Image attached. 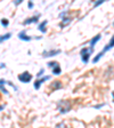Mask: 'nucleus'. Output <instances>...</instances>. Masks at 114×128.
<instances>
[{
	"label": "nucleus",
	"instance_id": "ddd939ff",
	"mask_svg": "<svg viewBox=\"0 0 114 128\" xmlns=\"http://www.w3.org/2000/svg\"><path fill=\"white\" fill-rule=\"evenodd\" d=\"M46 24H47V21H43L41 24H39V30L41 32H46Z\"/></svg>",
	"mask_w": 114,
	"mask_h": 128
},
{
	"label": "nucleus",
	"instance_id": "f257e3e1",
	"mask_svg": "<svg viewBox=\"0 0 114 128\" xmlns=\"http://www.w3.org/2000/svg\"><path fill=\"white\" fill-rule=\"evenodd\" d=\"M112 47H114V36H113V37H112V39H111V41H110V42H109V45H107L106 47L104 48L103 50H102L101 53H99L98 55H97V56H96V57H95V58L93 60V63H97V62L99 61V58H101L102 56H103V54H105L107 50H110V49H111Z\"/></svg>",
	"mask_w": 114,
	"mask_h": 128
},
{
	"label": "nucleus",
	"instance_id": "39448f33",
	"mask_svg": "<svg viewBox=\"0 0 114 128\" xmlns=\"http://www.w3.org/2000/svg\"><path fill=\"white\" fill-rule=\"evenodd\" d=\"M18 38L21 40H25V41H31L32 38L31 37H27L26 36V30H23V31H21L18 33Z\"/></svg>",
	"mask_w": 114,
	"mask_h": 128
},
{
	"label": "nucleus",
	"instance_id": "2eb2a0df",
	"mask_svg": "<svg viewBox=\"0 0 114 128\" xmlns=\"http://www.w3.org/2000/svg\"><path fill=\"white\" fill-rule=\"evenodd\" d=\"M61 72H62V70H61V68L59 66H56V68H54L53 69V74H55V76L61 74Z\"/></svg>",
	"mask_w": 114,
	"mask_h": 128
},
{
	"label": "nucleus",
	"instance_id": "20e7f679",
	"mask_svg": "<svg viewBox=\"0 0 114 128\" xmlns=\"http://www.w3.org/2000/svg\"><path fill=\"white\" fill-rule=\"evenodd\" d=\"M59 53H61V50H59V49H56V50H49V52L45 50L42 53V56H43V57H50V56L57 55V54H59Z\"/></svg>",
	"mask_w": 114,
	"mask_h": 128
},
{
	"label": "nucleus",
	"instance_id": "9b49d317",
	"mask_svg": "<svg viewBox=\"0 0 114 128\" xmlns=\"http://www.w3.org/2000/svg\"><path fill=\"white\" fill-rule=\"evenodd\" d=\"M47 65H48V68H50L51 70H53L54 68H56V66H59V64L57 63V62H55V61H53V62H49V63H48Z\"/></svg>",
	"mask_w": 114,
	"mask_h": 128
},
{
	"label": "nucleus",
	"instance_id": "412c9836",
	"mask_svg": "<svg viewBox=\"0 0 114 128\" xmlns=\"http://www.w3.org/2000/svg\"><path fill=\"white\" fill-rule=\"evenodd\" d=\"M22 2V0H16V1H15V4H16V5H19V4H21Z\"/></svg>",
	"mask_w": 114,
	"mask_h": 128
},
{
	"label": "nucleus",
	"instance_id": "6ab92c4d",
	"mask_svg": "<svg viewBox=\"0 0 114 128\" xmlns=\"http://www.w3.org/2000/svg\"><path fill=\"white\" fill-rule=\"evenodd\" d=\"M43 72H45V70H43V69H41V70H40V71H39V73H38V77H41V76H42L43 74Z\"/></svg>",
	"mask_w": 114,
	"mask_h": 128
},
{
	"label": "nucleus",
	"instance_id": "423d86ee",
	"mask_svg": "<svg viewBox=\"0 0 114 128\" xmlns=\"http://www.w3.org/2000/svg\"><path fill=\"white\" fill-rule=\"evenodd\" d=\"M49 78H50V77H43L42 79L37 80V81H35V84H34V88H35V89H39L40 86H41V84H43V82L46 81V80H48Z\"/></svg>",
	"mask_w": 114,
	"mask_h": 128
},
{
	"label": "nucleus",
	"instance_id": "a211bd4d",
	"mask_svg": "<svg viewBox=\"0 0 114 128\" xmlns=\"http://www.w3.org/2000/svg\"><path fill=\"white\" fill-rule=\"evenodd\" d=\"M56 128H67V127L65 126V124H64V122H61L59 125L56 126Z\"/></svg>",
	"mask_w": 114,
	"mask_h": 128
},
{
	"label": "nucleus",
	"instance_id": "f03ea898",
	"mask_svg": "<svg viewBox=\"0 0 114 128\" xmlns=\"http://www.w3.org/2000/svg\"><path fill=\"white\" fill-rule=\"evenodd\" d=\"M57 106H58V110L61 113H66L71 110V104H70L69 101H59Z\"/></svg>",
	"mask_w": 114,
	"mask_h": 128
},
{
	"label": "nucleus",
	"instance_id": "aec40b11",
	"mask_svg": "<svg viewBox=\"0 0 114 128\" xmlns=\"http://www.w3.org/2000/svg\"><path fill=\"white\" fill-rule=\"evenodd\" d=\"M104 2V0H99L98 2H95V7H97V6H99V5H102V4Z\"/></svg>",
	"mask_w": 114,
	"mask_h": 128
},
{
	"label": "nucleus",
	"instance_id": "4be33fe9",
	"mask_svg": "<svg viewBox=\"0 0 114 128\" xmlns=\"http://www.w3.org/2000/svg\"><path fill=\"white\" fill-rule=\"evenodd\" d=\"M32 7H33V4L31 1H29V8H32Z\"/></svg>",
	"mask_w": 114,
	"mask_h": 128
},
{
	"label": "nucleus",
	"instance_id": "1a4fd4ad",
	"mask_svg": "<svg viewBox=\"0 0 114 128\" xmlns=\"http://www.w3.org/2000/svg\"><path fill=\"white\" fill-rule=\"evenodd\" d=\"M59 88H62V84L59 82V81H54V82L51 84V89H53V90L59 89Z\"/></svg>",
	"mask_w": 114,
	"mask_h": 128
},
{
	"label": "nucleus",
	"instance_id": "f8f14e48",
	"mask_svg": "<svg viewBox=\"0 0 114 128\" xmlns=\"http://www.w3.org/2000/svg\"><path fill=\"white\" fill-rule=\"evenodd\" d=\"M71 22V18H69V17H65V18H63V21H62V23H61V26L62 28H64L65 25H67V24Z\"/></svg>",
	"mask_w": 114,
	"mask_h": 128
},
{
	"label": "nucleus",
	"instance_id": "4468645a",
	"mask_svg": "<svg viewBox=\"0 0 114 128\" xmlns=\"http://www.w3.org/2000/svg\"><path fill=\"white\" fill-rule=\"evenodd\" d=\"M89 56H90V54H85V55H81V58H82L83 63H88V62H89Z\"/></svg>",
	"mask_w": 114,
	"mask_h": 128
},
{
	"label": "nucleus",
	"instance_id": "dca6fc26",
	"mask_svg": "<svg viewBox=\"0 0 114 128\" xmlns=\"http://www.w3.org/2000/svg\"><path fill=\"white\" fill-rule=\"evenodd\" d=\"M10 33H7V34H5V36H0V44L2 42L3 40H7V39H9L10 38Z\"/></svg>",
	"mask_w": 114,
	"mask_h": 128
},
{
	"label": "nucleus",
	"instance_id": "0eeeda50",
	"mask_svg": "<svg viewBox=\"0 0 114 128\" xmlns=\"http://www.w3.org/2000/svg\"><path fill=\"white\" fill-rule=\"evenodd\" d=\"M38 18H39V15H35L33 17H31V18H27L26 21H24V24L26 25V24H30V23H35V22H38Z\"/></svg>",
	"mask_w": 114,
	"mask_h": 128
},
{
	"label": "nucleus",
	"instance_id": "5701e85b",
	"mask_svg": "<svg viewBox=\"0 0 114 128\" xmlns=\"http://www.w3.org/2000/svg\"><path fill=\"white\" fill-rule=\"evenodd\" d=\"M112 95H113V97H114V92H113V94H112Z\"/></svg>",
	"mask_w": 114,
	"mask_h": 128
},
{
	"label": "nucleus",
	"instance_id": "b1692460",
	"mask_svg": "<svg viewBox=\"0 0 114 128\" xmlns=\"http://www.w3.org/2000/svg\"><path fill=\"white\" fill-rule=\"evenodd\" d=\"M113 24H114V23H113Z\"/></svg>",
	"mask_w": 114,
	"mask_h": 128
},
{
	"label": "nucleus",
	"instance_id": "9d476101",
	"mask_svg": "<svg viewBox=\"0 0 114 128\" xmlns=\"http://www.w3.org/2000/svg\"><path fill=\"white\" fill-rule=\"evenodd\" d=\"M93 50H94V49H93V48H90V47H89V48H83L82 50L80 52V55H85V54H91V53H93Z\"/></svg>",
	"mask_w": 114,
	"mask_h": 128
},
{
	"label": "nucleus",
	"instance_id": "7ed1b4c3",
	"mask_svg": "<svg viewBox=\"0 0 114 128\" xmlns=\"http://www.w3.org/2000/svg\"><path fill=\"white\" fill-rule=\"evenodd\" d=\"M18 79H19V81H22V82H29L30 80L32 79V76L30 74L29 72H23L22 74L18 76Z\"/></svg>",
	"mask_w": 114,
	"mask_h": 128
},
{
	"label": "nucleus",
	"instance_id": "6e6552de",
	"mask_svg": "<svg viewBox=\"0 0 114 128\" xmlns=\"http://www.w3.org/2000/svg\"><path fill=\"white\" fill-rule=\"evenodd\" d=\"M101 37H102L101 34H97L96 37H94L93 39H91V41H90V48H93V49H94V46H95V44L97 42L99 39H101Z\"/></svg>",
	"mask_w": 114,
	"mask_h": 128
},
{
	"label": "nucleus",
	"instance_id": "f3484780",
	"mask_svg": "<svg viewBox=\"0 0 114 128\" xmlns=\"http://www.w3.org/2000/svg\"><path fill=\"white\" fill-rule=\"evenodd\" d=\"M1 24H2L3 26H8V24H9V22H8V20L3 18V20H1Z\"/></svg>",
	"mask_w": 114,
	"mask_h": 128
}]
</instances>
